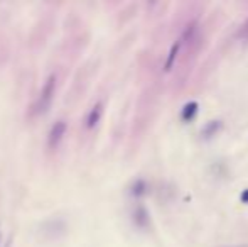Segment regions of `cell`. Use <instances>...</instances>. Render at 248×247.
Listing matches in <instances>:
<instances>
[{"label":"cell","mask_w":248,"mask_h":247,"mask_svg":"<svg viewBox=\"0 0 248 247\" xmlns=\"http://www.w3.org/2000/svg\"><path fill=\"white\" fill-rule=\"evenodd\" d=\"M56 95V75H49L44 82L43 88H41L39 95L36 100V112L37 114H47L52 105V100Z\"/></svg>","instance_id":"cell-1"},{"label":"cell","mask_w":248,"mask_h":247,"mask_svg":"<svg viewBox=\"0 0 248 247\" xmlns=\"http://www.w3.org/2000/svg\"><path fill=\"white\" fill-rule=\"evenodd\" d=\"M66 131H68V124H66V120H62V119L56 120V122L51 125L49 134H47V148L52 149V151L58 149L59 144L62 142V139H64Z\"/></svg>","instance_id":"cell-2"},{"label":"cell","mask_w":248,"mask_h":247,"mask_svg":"<svg viewBox=\"0 0 248 247\" xmlns=\"http://www.w3.org/2000/svg\"><path fill=\"white\" fill-rule=\"evenodd\" d=\"M132 220H134L135 227L142 229V231L150 229V215L144 205H139V207L135 208L134 214H132Z\"/></svg>","instance_id":"cell-3"},{"label":"cell","mask_w":248,"mask_h":247,"mask_svg":"<svg viewBox=\"0 0 248 247\" xmlns=\"http://www.w3.org/2000/svg\"><path fill=\"white\" fill-rule=\"evenodd\" d=\"M43 234H51V239H58L66 234V224L62 220H49L43 225Z\"/></svg>","instance_id":"cell-4"},{"label":"cell","mask_w":248,"mask_h":247,"mask_svg":"<svg viewBox=\"0 0 248 247\" xmlns=\"http://www.w3.org/2000/svg\"><path fill=\"white\" fill-rule=\"evenodd\" d=\"M101 115H103V103L96 102L95 105L90 109L88 115H86V129H95L98 122L101 120Z\"/></svg>","instance_id":"cell-5"},{"label":"cell","mask_w":248,"mask_h":247,"mask_svg":"<svg viewBox=\"0 0 248 247\" xmlns=\"http://www.w3.org/2000/svg\"><path fill=\"white\" fill-rule=\"evenodd\" d=\"M198 109H199L198 102H187L186 105L183 107V110H181V119H183L184 122H191V120L198 115Z\"/></svg>","instance_id":"cell-6"},{"label":"cell","mask_w":248,"mask_h":247,"mask_svg":"<svg viewBox=\"0 0 248 247\" xmlns=\"http://www.w3.org/2000/svg\"><path fill=\"white\" fill-rule=\"evenodd\" d=\"M223 125H221V120H211V122H208L202 127V131H201V135L204 139H208V137H213V135L216 134V132L221 129Z\"/></svg>","instance_id":"cell-7"},{"label":"cell","mask_w":248,"mask_h":247,"mask_svg":"<svg viewBox=\"0 0 248 247\" xmlns=\"http://www.w3.org/2000/svg\"><path fill=\"white\" fill-rule=\"evenodd\" d=\"M179 48H181V41H176V43L172 44V48H170L169 54H167L166 63H164V69H166V71H169V69L174 66V61H176L177 53H179Z\"/></svg>","instance_id":"cell-8"},{"label":"cell","mask_w":248,"mask_h":247,"mask_svg":"<svg viewBox=\"0 0 248 247\" xmlns=\"http://www.w3.org/2000/svg\"><path fill=\"white\" fill-rule=\"evenodd\" d=\"M145 193H147V183H145L144 180H135L130 186V195L132 197L140 198V197H144Z\"/></svg>","instance_id":"cell-9"},{"label":"cell","mask_w":248,"mask_h":247,"mask_svg":"<svg viewBox=\"0 0 248 247\" xmlns=\"http://www.w3.org/2000/svg\"><path fill=\"white\" fill-rule=\"evenodd\" d=\"M240 200H242V203H248V188L242 193V197H240Z\"/></svg>","instance_id":"cell-10"},{"label":"cell","mask_w":248,"mask_h":247,"mask_svg":"<svg viewBox=\"0 0 248 247\" xmlns=\"http://www.w3.org/2000/svg\"><path fill=\"white\" fill-rule=\"evenodd\" d=\"M240 247H248V246H240Z\"/></svg>","instance_id":"cell-11"}]
</instances>
